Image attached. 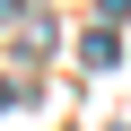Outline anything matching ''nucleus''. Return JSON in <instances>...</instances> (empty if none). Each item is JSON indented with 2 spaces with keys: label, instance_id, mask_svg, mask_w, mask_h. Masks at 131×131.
<instances>
[{
  "label": "nucleus",
  "instance_id": "obj_1",
  "mask_svg": "<svg viewBox=\"0 0 131 131\" xmlns=\"http://www.w3.org/2000/svg\"><path fill=\"white\" fill-rule=\"evenodd\" d=\"M79 61H88V70H114V61H122L114 26H88V35H79Z\"/></svg>",
  "mask_w": 131,
  "mask_h": 131
},
{
  "label": "nucleus",
  "instance_id": "obj_2",
  "mask_svg": "<svg viewBox=\"0 0 131 131\" xmlns=\"http://www.w3.org/2000/svg\"><path fill=\"white\" fill-rule=\"evenodd\" d=\"M96 18H105V26H114V18H131V0H96Z\"/></svg>",
  "mask_w": 131,
  "mask_h": 131
}]
</instances>
